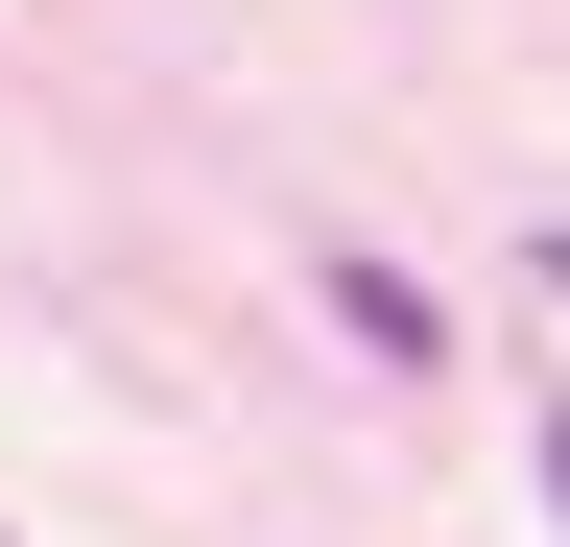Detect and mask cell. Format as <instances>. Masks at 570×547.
<instances>
[{"label":"cell","mask_w":570,"mask_h":547,"mask_svg":"<svg viewBox=\"0 0 570 547\" xmlns=\"http://www.w3.org/2000/svg\"><path fill=\"white\" fill-rule=\"evenodd\" d=\"M333 333H356V358H381V381H404V358H452V310H428L404 262H333Z\"/></svg>","instance_id":"cell-1"},{"label":"cell","mask_w":570,"mask_h":547,"mask_svg":"<svg viewBox=\"0 0 570 547\" xmlns=\"http://www.w3.org/2000/svg\"><path fill=\"white\" fill-rule=\"evenodd\" d=\"M523 262H547V310H570V215H547V238H523Z\"/></svg>","instance_id":"cell-3"},{"label":"cell","mask_w":570,"mask_h":547,"mask_svg":"<svg viewBox=\"0 0 570 547\" xmlns=\"http://www.w3.org/2000/svg\"><path fill=\"white\" fill-rule=\"evenodd\" d=\"M547 524H570V404H547Z\"/></svg>","instance_id":"cell-2"}]
</instances>
